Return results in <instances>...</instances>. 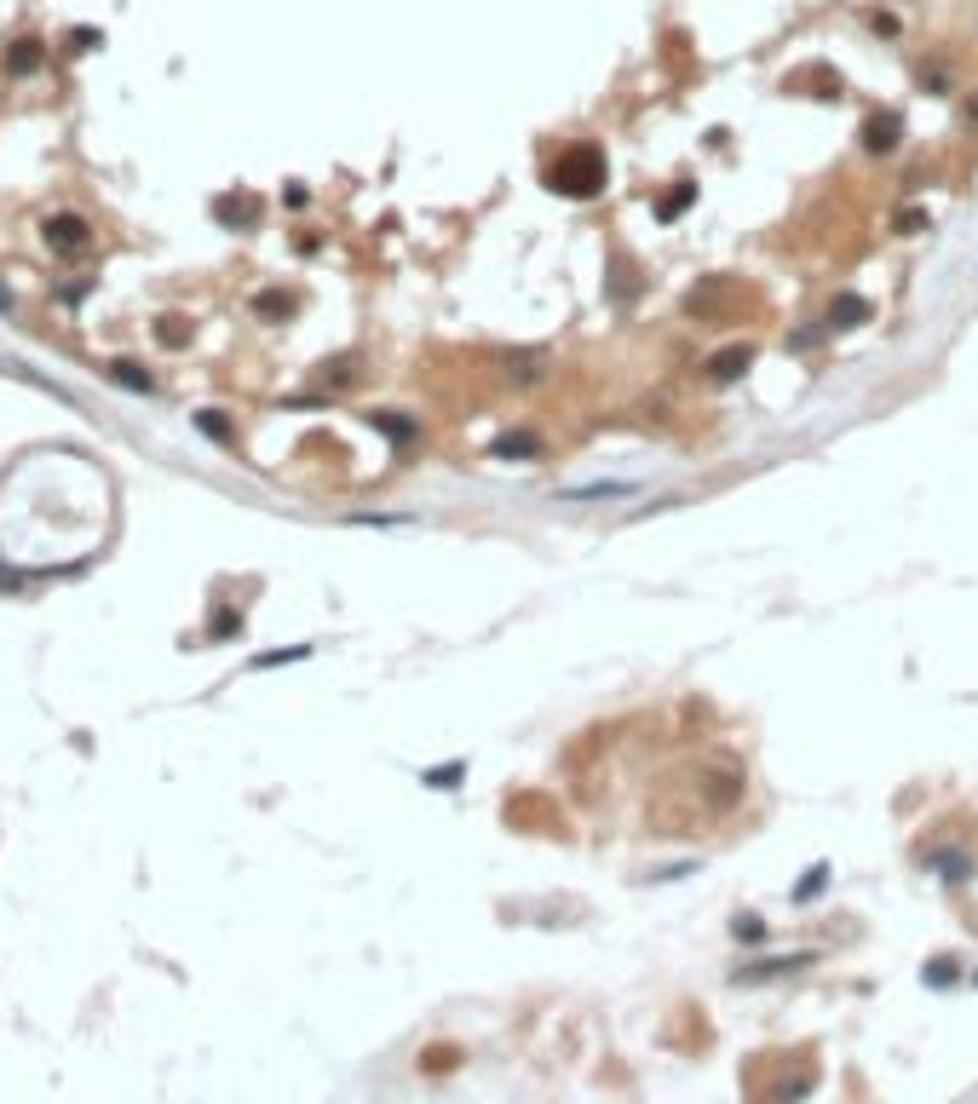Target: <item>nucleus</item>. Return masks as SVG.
Masks as SVG:
<instances>
[{
	"instance_id": "nucleus-1",
	"label": "nucleus",
	"mask_w": 978,
	"mask_h": 1104,
	"mask_svg": "<svg viewBox=\"0 0 978 1104\" xmlns=\"http://www.w3.org/2000/svg\"><path fill=\"white\" fill-rule=\"evenodd\" d=\"M605 179H610V167H605V150H599V144H570V150L547 167V190H553V196H570V202L599 196Z\"/></svg>"
},
{
	"instance_id": "nucleus-2",
	"label": "nucleus",
	"mask_w": 978,
	"mask_h": 1104,
	"mask_svg": "<svg viewBox=\"0 0 978 1104\" xmlns=\"http://www.w3.org/2000/svg\"><path fill=\"white\" fill-rule=\"evenodd\" d=\"M87 242H93V230H87V219H81V213H52V219H47V248H52V253L75 259Z\"/></svg>"
},
{
	"instance_id": "nucleus-3",
	"label": "nucleus",
	"mask_w": 978,
	"mask_h": 1104,
	"mask_svg": "<svg viewBox=\"0 0 978 1104\" xmlns=\"http://www.w3.org/2000/svg\"><path fill=\"white\" fill-rule=\"evenodd\" d=\"M898 144H904V121H898L892 110L863 121V150H869V156H892Z\"/></svg>"
},
{
	"instance_id": "nucleus-4",
	"label": "nucleus",
	"mask_w": 978,
	"mask_h": 1104,
	"mask_svg": "<svg viewBox=\"0 0 978 1104\" xmlns=\"http://www.w3.org/2000/svg\"><path fill=\"white\" fill-rule=\"evenodd\" d=\"M748 363H754V345H748V340L725 345V351H714V357H708V380H714V386H731V380H737Z\"/></svg>"
},
{
	"instance_id": "nucleus-5",
	"label": "nucleus",
	"mask_w": 978,
	"mask_h": 1104,
	"mask_svg": "<svg viewBox=\"0 0 978 1104\" xmlns=\"http://www.w3.org/2000/svg\"><path fill=\"white\" fill-rule=\"evenodd\" d=\"M817 955H783V961H754L743 972H731V984H766V978H783V972H800V966H812Z\"/></svg>"
},
{
	"instance_id": "nucleus-6",
	"label": "nucleus",
	"mask_w": 978,
	"mask_h": 1104,
	"mask_svg": "<svg viewBox=\"0 0 978 1104\" xmlns=\"http://www.w3.org/2000/svg\"><path fill=\"white\" fill-rule=\"evenodd\" d=\"M633 483L628 478H605V483H570L559 489V501H628Z\"/></svg>"
},
{
	"instance_id": "nucleus-7",
	"label": "nucleus",
	"mask_w": 978,
	"mask_h": 1104,
	"mask_svg": "<svg viewBox=\"0 0 978 1104\" xmlns=\"http://www.w3.org/2000/svg\"><path fill=\"white\" fill-rule=\"evenodd\" d=\"M41 64H47V41H41V35H18L12 52H6V69H12V75H35Z\"/></svg>"
},
{
	"instance_id": "nucleus-8",
	"label": "nucleus",
	"mask_w": 978,
	"mask_h": 1104,
	"mask_svg": "<svg viewBox=\"0 0 978 1104\" xmlns=\"http://www.w3.org/2000/svg\"><path fill=\"white\" fill-rule=\"evenodd\" d=\"M869 322V299L863 294H835L829 299V328H863Z\"/></svg>"
},
{
	"instance_id": "nucleus-9",
	"label": "nucleus",
	"mask_w": 978,
	"mask_h": 1104,
	"mask_svg": "<svg viewBox=\"0 0 978 1104\" xmlns=\"http://www.w3.org/2000/svg\"><path fill=\"white\" fill-rule=\"evenodd\" d=\"M363 420H369L374 432H386L392 443H409V437H420V420H403L397 409H369Z\"/></svg>"
},
{
	"instance_id": "nucleus-10",
	"label": "nucleus",
	"mask_w": 978,
	"mask_h": 1104,
	"mask_svg": "<svg viewBox=\"0 0 978 1104\" xmlns=\"http://www.w3.org/2000/svg\"><path fill=\"white\" fill-rule=\"evenodd\" d=\"M213 219H225V225H254L259 196H219V202H213Z\"/></svg>"
},
{
	"instance_id": "nucleus-11",
	"label": "nucleus",
	"mask_w": 978,
	"mask_h": 1104,
	"mask_svg": "<svg viewBox=\"0 0 978 1104\" xmlns=\"http://www.w3.org/2000/svg\"><path fill=\"white\" fill-rule=\"evenodd\" d=\"M530 455H541L536 432H507L501 443H495V460H530Z\"/></svg>"
},
{
	"instance_id": "nucleus-12",
	"label": "nucleus",
	"mask_w": 978,
	"mask_h": 1104,
	"mask_svg": "<svg viewBox=\"0 0 978 1104\" xmlns=\"http://www.w3.org/2000/svg\"><path fill=\"white\" fill-rule=\"evenodd\" d=\"M110 380H116V386H133V391H156V380H150L139 363H110Z\"/></svg>"
},
{
	"instance_id": "nucleus-13",
	"label": "nucleus",
	"mask_w": 978,
	"mask_h": 1104,
	"mask_svg": "<svg viewBox=\"0 0 978 1104\" xmlns=\"http://www.w3.org/2000/svg\"><path fill=\"white\" fill-rule=\"evenodd\" d=\"M691 196H697V184H679L674 196H662V202H656V219H662V225H668V219H679V213L691 207Z\"/></svg>"
},
{
	"instance_id": "nucleus-14",
	"label": "nucleus",
	"mask_w": 978,
	"mask_h": 1104,
	"mask_svg": "<svg viewBox=\"0 0 978 1104\" xmlns=\"http://www.w3.org/2000/svg\"><path fill=\"white\" fill-rule=\"evenodd\" d=\"M461 777H466V759H449V765H438V771H420L426 788H455Z\"/></svg>"
},
{
	"instance_id": "nucleus-15",
	"label": "nucleus",
	"mask_w": 978,
	"mask_h": 1104,
	"mask_svg": "<svg viewBox=\"0 0 978 1104\" xmlns=\"http://www.w3.org/2000/svg\"><path fill=\"white\" fill-rule=\"evenodd\" d=\"M351 524H374V529H403V524H415L409 512H351Z\"/></svg>"
},
{
	"instance_id": "nucleus-16",
	"label": "nucleus",
	"mask_w": 978,
	"mask_h": 1104,
	"mask_svg": "<svg viewBox=\"0 0 978 1104\" xmlns=\"http://www.w3.org/2000/svg\"><path fill=\"white\" fill-rule=\"evenodd\" d=\"M196 432H208V437H219V443H231V420L219 409H202L196 414Z\"/></svg>"
},
{
	"instance_id": "nucleus-17",
	"label": "nucleus",
	"mask_w": 978,
	"mask_h": 1104,
	"mask_svg": "<svg viewBox=\"0 0 978 1104\" xmlns=\"http://www.w3.org/2000/svg\"><path fill=\"white\" fill-rule=\"evenodd\" d=\"M311 656V644H288V650H265V656H254V667H282V662H305Z\"/></svg>"
},
{
	"instance_id": "nucleus-18",
	"label": "nucleus",
	"mask_w": 978,
	"mask_h": 1104,
	"mask_svg": "<svg viewBox=\"0 0 978 1104\" xmlns=\"http://www.w3.org/2000/svg\"><path fill=\"white\" fill-rule=\"evenodd\" d=\"M254 311H265V317H288V311H294V294H277V288H271V294L254 299Z\"/></svg>"
},
{
	"instance_id": "nucleus-19",
	"label": "nucleus",
	"mask_w": 978,
	"mask_h": 1104,
	"mask_svg": "<svg viewBox=\"0 0 978 1104\" xmlns=\"http://www.w3.org/2000/svg\"><path fill=\"white\" fill-rule=\"evenodd\" d=\"M156 340H162V345H185V340H190V328H185L179 317H162V328H156Z\"/></svg>"
},
{
	"instance_id": "nucleus-20",
	"label": "nucleus",
	"mask_w": 978,
	"mask_h": 1104,
	"mask_svg": "<svg viewBox=\"0 0 978 1104\" xmlns=\"http://www.w3.org/2000/svg\"><path fill=\"white\" fill-rule=\"evenodd\" d=\"M892 225L904 230V236H915V230H927V213H921V207H904V213H898Z\"/></svg>"
},
{
	"instance_id": "nucleus-21",
	"label": "nucleus",
	"mask_w": 978,
	"mask_h": 1104,
	"mask_svg": "<svg viewBox=\"0 0 978 1104\" xmlns=\"http://www.w3.org/2000/svg\"><path fill=\"white\" fill-rule=\"evenodd\" d=\"M93 46H98V29H70L64 52H93Z\"/></svg>"
},
{
	"instance_id": "nucleus-22",
	"label": "nucleus",
	"mask_w": 978,
	"mask_h": 1104,
	"mask_svg": "<svg viewBox=\"0 0 978 1104\" xmlns=\"http://www.w3.org/2000/svg\"><path fill=\"white\" fill-rule=\"evenodd\" d=\"M737 938H748V943H754V938H766V926H760L754 915H743V920H737Z\"/></svg>"
}]
</instances>
